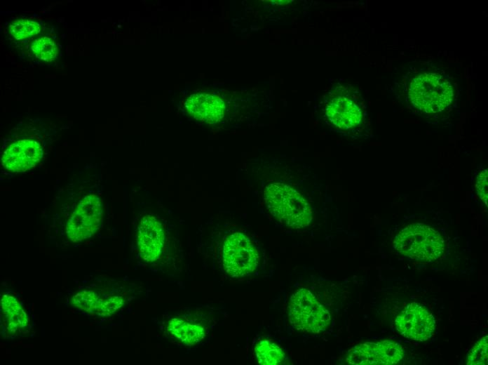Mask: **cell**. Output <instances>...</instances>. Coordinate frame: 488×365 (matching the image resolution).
I'll return each mask as SVG.
<instances>
[{
	"instance_id": "ac0fdd59",
	"label": "cell",
	"mask_w": 488,
	"mask_h": 365,
	"mask_svg": "<svg viewBox=\"0 0 488 365\" xmlns=\"http://www.w3.org/2000/svg\"><path fill=\"white\" fill-rule=\"evenodd\" d=\"M9 31L13 38L21 40L38 34L41 31V26L36 21L21 19L13 21L9 25Z\"/></svg>"
},
{
	"instance_id": "5b68a950",
	"label": "cell",
	"mask_w": 488,
	"mask_h": 365,
	"mask_svg": "<svg viewBox=\"0 0 488 365\" xmlns=\"http://www.w3.org/2000/svg\"><path fill=\"white\" fill-rule=\"evenodd\" d=\"M290 323L298 330L320 333L331 320L328 310L306 288H300L291 297L288 305Z\"/></svg>"
},
{
	"instance_id": "2e32d148",
	"label": "cell",
	"mask_w": 488,
	"mask_h": 365,
	"mask_svg": "<svg viewBox=\"0 0 488 365\" xmlns=\"http://www.w3.org/2000/svg\"><path fill=\"white\" fill-rule=\"evenodd\" d=\"M102 298L93 290H82L74 294L71 304L82 311L95 314Z\"/></svg>"
},
{
	"instance_id": "8fae6325",
	"label": "cell",
	"mask_w": 488,
	"mask_h": 365,
	"mask_svg": "<svg viewBox=\"0 0 488 365\" xmlns=\"http://www.w3.org/2000/svg\"><path fill=\"white\" fill-rule=\"evenodd\" d=\"M43 147L35 140L22 139L8 146L1 155V164L14 173L27 171L34 168L42 159Z\"/></svg>"
},
{
	"instance_id": "7a4b0ae2",
	"label": "cell",
	"mask_w": 488,
	"mask_h": 365,
	"mask_svg": "<svg viewBox=\"0 0 488 365\" xmlns=\"http://www.w3.org/2000/svg\"><path fill=\"white\" fill-rule=\"evenodd\" d=\"M264 197L271 215L285 226L300 229L311 223L312 210L309 204L290 185L271 183L266 187Z\"/></svg>"
},
{
	"instance_id": "8992f818",
	"label": "cell",
	"mask_w": 488,
	"mask_h": 365,
	"mask_svg": "<svg viewBox=\"0 0 488 365\" xmlns=\"http://www.w3.org/2000/svg\"><path fill=\"white\" fill-rule=\"evenodd\" d=\"M257 247L245 234L236 232L228 235L222 246V262L226 272L233 277H244L258 266Z\"/></svg>"
},
{
	"instance_id": "277c9868",
	"label": "cell",
	"mask_w": 488,
	"mask_h": 365,
	"mask_svg": "<svg viewBox=\"0 0 488 365\" xmlns=\"http://www.w3.org/2000/svg\"><path fill=\"white\" fill-rule=\"evenodd\" d=\"M325 114L329 121L341 131L361 126L364 112L360 94L351 86H337L329 92Z\"/></svg>"
},
{
	"instance_id": "44dd1931",
	"label": "cell",
	"mask_w": 488,
	"mask_h": 365,
	"mask_svg": "<svg viewBox=\"0 0 488 365\" xmlns=\"http://www.w3.org/2000/svg\"><path fill=\"white\" fill-rule=\"evenodd\" d=\"M487 178H488V172L487 169H484L482 171H480L478 175H477V179H476V190L478 195L480 196L481 200L484 202V204L487 206V199H488V193H487Z\"/></svg>"
},
{
	"instance_id": "6da1fadb",
	"label": "cell",
	"mask_w": 488,
	"mask_h": 365,
	"mask_svg": "<svg viewBox=\"0 0 488 365\" xmlns=\"http://www.w3.org/2000/svg\"><path fill=\"white\" fill-rule=\"evenodd\" d=\"M407 95L412 106L425 113L444 111L453 102L455 90L451 79L437 70H421L407 81Z\"/></svg>"
},
{
	"instance_id": "4fadbf2b",
	"label": "cell",
	"mask_w": 488,
	"mask_h": 365,
	"mask_svg": "<svg viewBox=\"0 0 488 365\" xmlns=\"http://www.w3.org/2000/svg\"><path fill=\"white\" fill-rule=\"evenodd\" d=\"M1 317L3 328L10 333L27 327L29 317L19 300L11 293L1 296Z\"/></svg>"
},
{
	"instance_id": "9c48e42d",
	"label": "cell",
	"mask_w": 488,
	"mask_h": 365,
	"mask_svg": "<svg viewBox=\"0 0 488 365\" xmlns=\"http://www.w3.org/2000/svg\"><path fill=\"white\" fill-rule=\"evenodd\" d=\"M395 326L398 332L415 340L429 339L435 330L433 316L416 303H410L398 315Z\"/></svg>"
},
{
	"instance_id": "e0dca14e",
	"label": "cell",
	"mask_w": 488,
	"mask_h": 365,
	"mask_svg": "<svg viewBox=\"0 0 488 365\" xmlns=\"http://www.w3.org/2000/svg\"><path fill=\"white\" fill-rule=\"evenodd\" d=\"M32 51L39 59L51 62L56 58L58 50L55 41L48 36L35 39L32 44Z\"/></svg>"
},
{
	"instance_id": "ffe728a7",
	"label": "cell",
	"mask_w": 488,
	"mask_h": 365,
	"mask_svg": "<svg viewBox=\"0 0 488 365\" xmlns=\"http://www.w3.org/2000/svg\"><path fill=\"white\" fill-rule=\"evenodd\" d=\"M124 298L120 296L102 298L95 314L100 317L110 316L119 310L124 305Z\"/></svg>"
},
{
	"instance_id": "ba28073f",
	"label": "cell",
	"mask_w": 488,
	"mask_h": 365,
	"mask_svg": "<svg viewBox=\"0 0 488 365\" xmlns=\"http://www.w3.org/2000/svg\"><path fill=\"white\" fill-rule=\"evenodd\" d=\"M401 345L391 340L367 342L350 349L346 361L355 365H392L403 357Z\"/></svg>"
},
{
	"instance_id": "9a60e30c",
	"label": "cell",
	"mask_w": 488,
	"mask_h": 365,
	"mask_svg": "<svg viewBox=\"0 0 488 365\" xmlns=\"http://www.w3.org/2000/svg\"><path fill=\"white\" fill-rule=\"evenodd\" d=\"M255 353L258 363L263 365L280 364L285 357V353L278 345L265 339L257 343Z\"/></svg>"
},
{
	"instance_id": "30bf717a",
	"label": "cell",
	"mask_w": 488,
	"mask_h": 365,
	"mask_svg": "<svg viewBox=\"0 0 488 365\" xmlns=\"http://www.w3.org/2000/svg\"><path fill=\"white\" fill-rule=\"evenodd\" d=\"M165 231L161 221L154 215H145L140 221L137 233L139 253L143 260H157L163 250Z\"/></svg>"
},
{
	"instance_id": "d6986e66",
	"label": "cell",
	"mask_w": 488,
	"mask_h": 365,
	"mask_svg": "<svg viewBox=\"0 0 488 365\" xmlns=\"http://www.w3.org/2000/svg\"><path fill=\"white\" fill-rule=\"evenodd\" d=\"M487 336L479 340L473 346L468 355L467 364L484 365L487 364Z\"/></svg>"
},
{
	"instance_id": "52a82bcc",
	"label": "cell",
	"mask_w": 488,
	"mask_h": 365,
	"mask_svg": "<svg viewBox=\"0 0 488 365\" xmlns=\"http://www.w3.org/2000/svg\"><path fill=\"white\" fill-rule=\"evenodd\" d=\"M103 208L96 194L85 196L77 204L66 225V234L73 242L90 238L100 228Z\"/></svg>"
},
{
	"instance_id": "7c38bea8",
	"label": "cell",
	"mask_w": 488,
	"mask_h": 365,
	"mask_svg": "<svg viewBox=\"0 0 488 365\" xmlns=\"http://www.w3.org/2000/svg\"><path fill=\"white\" fill-rule=\"evenodd\" d=\"M184 107L192 117L198 121L215 124L224 117L226 106L224 102L216 95L196 93L190 95Z\"/></svg>"
},
{
	"instance_id": "3957f363",
	"label": "cell",
	"mask_w": 488,
	"mask_h": 365,
	"mask_svg": "<svg viewBox=\"0 0 488 365\" xmlns=\"http://www.w3.org/2000/svg\"><path fill=\"white\" fill-rule=\"evenodd\" d=\"M394 248L411 259L431 262L439 258L445 249V240L433 228L414 223L401 230L393 240Z\"/></svg>"
},
{
	"instance_id": "5bb4252c",
	"label": "cell",
	"mask_w": 488,
	"mask_h": 365,
	"mask_svg": "<svg viewBox=\"0 0 488 365\" xmlns=\"http://www.w3.org/2000/svg\"><path fill=\"white\" fill-rule=\"evenodd\" d=\"M168 332L175 339L186 345H194L206 335L205 327L179 318L172 319L167 326Z\"/></svg>"
}]
</instances>
